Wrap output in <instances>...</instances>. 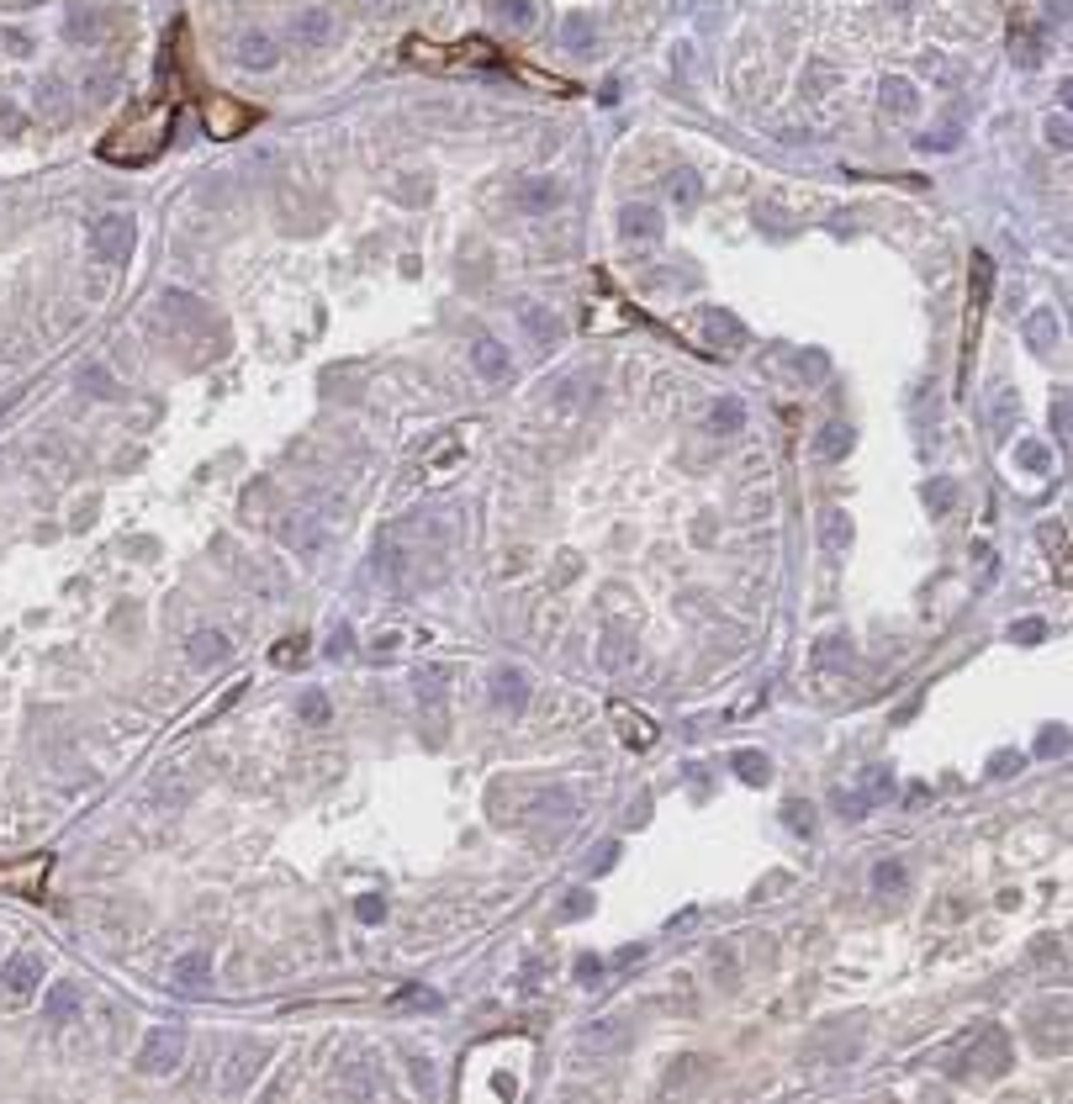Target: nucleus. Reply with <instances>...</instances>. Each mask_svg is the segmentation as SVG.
<instances>
[{"label": "nucleus", "instance_id": "obj_18", "mask_svg": "<svg viewBox=\"0 0 1073 1104\" xmlns=\"http://www.w3.org/2000/svg\"><path fill=\"white\" fill-rule=\"evenodd\" d=\"M619 233L629 238V243H656L661 238V212L656 207H624V217H619Z\"/></svg>", "mask_w": 1073, "mask_h": 1104}, {"label": "nucleus", "instance_id": "obj_6", "mask_svg": "<svg viewBox=\"0 0 1073 1104\" xmlns=\"http://www.w3.org/2000/svg\"><path fill=\"white\" fill-rule=\"evenodd\" d=\"M989 291H994V259H989V254H973V270H968V354H973V344H978V328H984Z\"/></svg>", "mask_w": 1073, "mask_h": 1104}, {"label": "nucleus", "instance_id": "obj_21", "mask_svg": "<svg viewBox=\"0 0 1073 1104\" xmlns=\"http://www.w3.org/2000/svg\"><path fill=\"white\" fill-rule=\"evenodd\" d=\"M820 545L830 550V555H846V545H851V523H846V513H820Z\"/></svg>", "mask_w": 1073, "mask_h": 1104}, {"label": "nucleus", "instance_id": "obj_12", "mask_svg": "<svg viewBox=\"0 0 1073 1104\" xmlns=\"http://www.w3.org/2000/svg\"><path fill=\"white\" fill-rule=\"evenodd\" d=\"M471 365H476L481 381H508L513 376V360H508V349L497 339H476L471 344Z\"/></svg>", "mask_w": 1073, "mask_h": 1104}, {"label": "nucleus", "instance_id": "obj_28", "mask_svg": "<svg viewBox=\"0 0 1073 1104\" xmlns=\"http://www.w3.org/2000/svg\"><path fill=\"white\" fill-rule=\"evenodd\" d=\"M1026 333H1031V344H1036V349H1042V354H1047L1052 344H1058V339H1063V328H1058V317H1052V312H1036V317H1031V323H1026Z\"/></svg>", "mask_w": 1073, "mask_h": 1104}, {"label": "nucleus", "instance_id": "obj_19", "mask_svg": "<svg viewBox=\"0 0 1073 1104\" xmlns=\"http://www.w3.org/2000/svg\"><path fill=\"white\" fill-rule=\"evenodd\" d=\"M185 656H191L196 666H217V661H228V640H222L217 629H196L191 645H185Z\"/></svg>", "mask_w": 1073, "mask_h": 1104}, {"label": "nucleus", "instance_id": "obj_26", "mask_svg": "<svg viewBox=\"0 0 1073 1104\" xmlns=\"http://www.w3.org/2000/svg\"><path fill=\"white\" fill-rule=\"evenodd\" d=\"M873 888L888 893V898H899L904 888H910V872H904V862H878V867H873Z\"/></svg>", "mask_w": 1073, "mask_h": 1104}, {"label": "nucleus", "instance_id": "obj_2", "mask_svg": "<svg viewBox=\"0 0 1073 1104\" xmlns=\"http://www.w3.org/2000/svg\"><path fill=\"white\" fill-rule=\"evenodd\" d=\"M402 59L418 69H503V53H497L487 37H466V43H429V37H407Z\"/></svg>", "mask_w": 1073, "mask_h": 1104}, {"label": "nucleus", "instance_id": "obj_23", "mask_svg": "<svg viewBox=\"0 0 1073 1104\" xmlns=\"http://www.w3.org/2000/svg\"><path fill=\"white\" fill-rule=\"evenodd\" d=\"M883 106L894 111V117H915L920 96H915V85H910V80H888V85H883Z\"/></svg>", "mask_w": 1073, "mask_h": 1104}, {"label": "nucleus", "instance_id": "obj_39", "mask_svg": "<svg viewBox=\"0 0 1073 1104\" xmlns=\"http://www.w3.org/2000/svg\"><path fill=\"white\" fill-rule=\"evenodd\" d=\"M37 6H53V0H0V11L22 16V11H37Z\"/></svg>", "mask_w": 1073, "mask_h": 1104}, {"label": "nucleus", "instance_id": "obj_9", "mask_svg": "<svg viewBox=\"0 0 1073 1104\" xmlns=\"http://www.w3.org/2000/svg\"><path fill=\"white\" fill-rule=\"evenodd\" d=\"M466 460V434H444L429 455H423V481H444V476H455V465Z\"/></svg>", "mask_w": 1073, "mask_h": 1104}, {"label": "nucleus", "instance_id": "obj_13", "mask_svg": "<svg viewBox=\"0 0 1073 1104\" xmlns=\"http://www.w3.org/2000/svg\"><path fill=\"white\" fill-rule=\"evenodd\" d=\"M0 978H6V994H32L37 988V978H43V957H32V951H16V957L0 967Z\"/></svg>", "mask_w": 1073, "mask_h": 1104}, {"label": "nucleus", "instance_id": "obj_20", "mask_svg": "<svg viewBox=\"0 0 1073 1104\" xmlns=\"http://www.w3.org/2000/svg\"><path fill=\"white\" fill-rule=\"evenodd\" d=\"M43 1015L48 1020H74V1015H80V988H74L69 978H59L48 988V999H43Z\"/></svg>", "mask_w": 1073, "mask_h": 1104}, {"label": "nucleus", "instance_id": "obj_44", "mask_svg": "<svg viewBox=\"0 0 1073 1104\" xmlns=\"http://www.w3.org/2000/svg\"><path fill=\"white\" fill-rule=\"evenodd\" d=\"M355 6H381V0H355Z\"/></svg>", "mask_w": 1073, "mask_h": 1104}, {"label": "nucleus", "instance_id": "obj_17", "mask_svg": "<svg viewBox=\"0 0 1073 1104\" xmlns=\"http://www.w3.org/2000/svg\"><path fill=\"white\" fill-rule=\"evenodd\" d=\"M233 59L244 69H275V64H281V48H275L265 32H244V37H238V48H233Z\"/></svg>", "mask_w": 1073, "mask_h": 1104}, {"label": "nucleus", "instance_id": "obj_36", "mask_svg": "<svg viewBox=\"0 0 1073 1104\" xmlns=\"http://www.w3.org/2000/svg\"><path fill=\"white\" fill-rule=\"evenodd\" d=\"M302 656H307L302 634H296V640H286V645H275V666H291V661H302Z\"/></svg>", "mask_w": 1073, "mask_h": 1104}, {"label": "nucleus", "instance_id": "obj_43", "mask_svg": "<svg viewBox=\"0 0 1073 1104\" xmlns=\"http://www.w3.org/2000/svg\"><path fill=\"white\" fill-rule=\"evenodd\" d=\"M85 381H90V391H101V397H111V381L101 376V370H90V376H85Z\"/></svg>", "mask_w": 1073, "mask_h": 1104}, {"label": "nucleus", "instance_id": "obj_41", "mask_svg": "<svg viewBox=\"0 0 1073 1104\" xmlns=\"http://www.w3.org/2000/svg\"><path fill=\"white\" fill-rule=\"evenodd\" d=\"M1015 640H1042V619H1026V624H1015Z\"/></svg>", "mask_w": 1073, "mask_h": 1104}, {"label": "nucleus", "instance_id": "obj_24", "mask_svg": "<svg viewBox=\"0 0 1073 1104\" xmlns=\"http://www.w3.org/2000/svg\"><path fill=\"white\" fill-rule=\"evenodd\" d=\"M513 74H518V80H529L534 90H545V96H577V85H571V80H561V74H545V69H524V64H513Z\"/></svg>", "mask_w": 1073, "mask_h": 1104}, {"label": "nucleus", "instance_id": "obj_34", "mask_svg": "<svg viewBox=\"0 0 1073 1104\" xmlns=\"http://www.w3.org/2000/svg\"><path fill=\"white\" fill-rule=\"evenodd\" d=\"M587 43H592V22H587V16H571V22H566V48L587 53Z\"/></svg>", "mask_w": 1073, "mask_h": 1104}, {"label": "nucleus", "instance_id": "obj_27", "mask_svg": "<svg viewBox=\"0 0 1073 1104\" xmlns=\"http://www.w3.org/2000/svg\"><path fill=\"white\" fill-rule=\"evenodd\" d=\"M714 434H740L746 428V407H740V397H725V402H714Z\"/></svg>", "mask_w": 1073, "mask_h": 1104}, {"label": "nucleus", "instance_id": "obj_29", "mask_svg": "<svg viewBox=\"0 0 1073 1104\" xmlns=\"http://www.w3.org/2000/svg\"><path fill=\"white\" fill-rule=\"evenodd\" d=\"M698 323H703V333H709V339H730V344H740V339H746V333H740V323H735L730 312H703Z\"/></svg>", "mask_w": 1073, "mask_h": 1104}, {"label": "nucleus", "instance_id": "obj_8", "mask_svg": "<svg viewBox=\"0 0 1073 1104\" xmlns=\"http://www.w3.org/2000/svg\"><path fill=\"white\" fill-rule=\"evenodd\" d=\"M492 703L508 708V714H524V703H529V671H524V666H497V671H492Z\"/></svg>", "mask_w": 1073, "mask_h": 1104}, {"label": "nucleus", "instance_id": "obj_25", "mask_svg": "<svg viewBox=\"0 0 1073 1104\" xmlns=\"http://www.w3.org/2000/svg\"><path fill=\"white\" fill-rule=\"evenodd\" d=\"M624 1031H629V1020H624V1015H608L603 1025H592V1031H582V1046H592V1052H603V1046L624 1041Z\"/></svg>", "mask_w": 1073, "mask_h": 1104}, {"label": "nucleus", "instance_id": "obj_7", "mask_svg": "<svg viewBox=\"0 0 1073 1104\" xmlns=\"http://www.w3.org/2000/svg\"><path fill=\"white\" fill-rule=\"evenodd\" d=\"M291 37L302 48H328L333 43V6H323V0H307V6H296L291 16Z\"/></svg>", "mask_w": 1073, "mask_h": 1104}, {"label": "nucleus", "instance_id": "obj_4", "mask_svg": "<svg viewBox=\"0 0 1073 1104\" xmlns=\"http://www.w3.org/2000/svg\"><path fill=\"white\" fill-rule=\"evenodd\" d=\"M90 254L101 259V265H122L127 254H133V243H138V228H133V217L127 212H101L96 222H90Z\"/></svg>", "mask_w": 1073, "mask_h": 1104}, {"label": "nucleus", "instance_id": "obj_22", "mask_svg": "<svg viewBox=\"0 0 1073 1104\" xmlns=\"http://www.w3.org/2000/svg\"><path fill=\"white\" fill-rule=\"evenodd\" d=\"M37 111H43V122H64L69 117V90L59 80H43L37 85Z\"/></svg>", "mask_w": 1073, "mask_h": 1104}, {"label": "nucleus", "instance_id": "obj_38", "mask_svg": "<svg viewBox=\"0 0 1073 1104\" xmlns=\"http://www.w3.org/2000/svg\"><path fill=\"white\" fill-rule=\"evenodd\" d=\"M1015 455H1021V460L1031 465V471H1047V449H1042V444H1021Z\"/></svg>", "mask_w": 1073, "mask_h": 1104}, {"label": "nucleus", "instance_id": "obj_10", "mask_svg": "<svg viewBox=\"0 0 1073 1104\" xmlns=\"http://www.w3.org/2000/svg\"><path fill=\"white\" fill-rule=\"evenodd\" d=\"M518 323H524V333L540 349H550V344H561V317L555 312H545L540 302H518Z\"/></svg>", "mask_w": 1073, "mask_h": 1104}, {"label": "nucleus", "instance_id": "obj_40", "mask_svg": "<svg viewBox=\"0 0 1073 1104\" xmlns=\"http://www.w3.org/2000/svg\"><path fill=\"white\" fill-rule=\"evenodd\" d=\"M577 972H582V983H598V978H603V962H598V957H582Z\"/></svg>", "mask_w": 1073, "mask_h": 1104}, {"label": "nucleus", "instance_id": "obj_5", "mask_svg": "<svg viewBox=\"0 0 1073 1104\" xmlns=\"http://www.w3.org/2000/svg\"><path fill=\"white\" fill-rule=\"evenodd\" d=\"M185 1062V1031L180 1025H159V1031H148L143 1046H138V1073L143 1078H164L175 1073Z\"/></svg>", "mask_w": 1073, "mask_h": 1104}, {"label": "nucleus", "instance_id": "obj_3", "mask_svg": "<svg viewBox=\"0 0 1073 1104\" xmlns=\"http://www.w3.org/2000/svg\"><path fill=\"white\" fill-rule=\"evenodd\" d=\"M201 122H207V133H212L217 143H228V138H244V133H254L259 106H249V101H233V96H222V90H212V96L201 101Z\"/></svg>", "mask_w": 1073, "mask_h": 1104}, {"label": "nucleus", "instance_id": "obj_30", "mask_svg": "<svg viewBox=\"0 0 1073 1104\" xmlns=\"http://www.w3.org/2000/svg\"><path fill=\"white\" fill-rule=\"evenodd\" d=\"M735 772H740V782H772V761H767L762 751H740V756H735Z\"/></svg>", "mask_w": 1073, "mask_h": 1104}, {"label": "nucleus", "instance_id": "obj_42", "mask_svg": "<svg viewBox=\"0 0 1073 1104\" xmlns=\"http://www.w3.org/2000/svg\"><path fill=\"white\" fill-rule=\"evenodd\" d=\"M1047 138L1058 143V148H1068V122H1052V127H1047Z\"/></svg>", "mask_w": 1073, "mask_h": 1104}, {"label": "nucleus", "instance_id": "obj_14", "mask_svg": "<svg viewBox=\"0 0 1073 1104\" xmlns=\"http://www.w3.org/2000/svg\"><path fill=\"white\" fill-rule=\"evenodd\" d=\"M170 978H175L180 994H191V999H196L201 988H207V978H212V957H207V951H185V957L170 967Z\"/></svg>", "mask_w": 1073, "mask_h": 1104}, {"label": "nucleus", "instance_id": "obj_33", "mask_svg": "<svg viewBox=\"0 0 1073 1104\" xmlns=\"http://www.w3.org/2000/svg\"><path fill=\"white\" fill-rule=\"evenodd\" d=\"M925 502H931V513H947L957 502V486L952 481H931V486H925Z\"/></svg>", "mask_w": 1073, "mask_h": 1104}, {"label": "nucleus", "instance_id": "obj_1", "mask_svg": "<svg viewBox=\"0 0 1073 1104\" xmlns=\"http://www.w3.org/2000/svg\"><path fill=\"white\" fill-rule=\"evenodd\" d=\"M175 133V101H154L143 106L138 117H127L122 127H111L101 138V159L122 164V170H138V164H154L164 154V143Z\"/></svg>", "mask_w": 1073, "mask_h": 1104}, {"label": "nucleus", "instance_id": "obj_35", "mask_svg": "<svg viewBox=\"0 0 1073 1104\" xmlns=\"http://www.w3.org/2000/svg\"><path fill=\"white\" fill-rule=\"evenodd\" d=\"M302 719L307 724H328V698H323V692H307V698H302Z\"/></svg>", "mask_w": 1073, "mask_h": 1104}, {"label": "nucleus", "instance_id": "obj_11", "mask_svg": "<svg viewBox=\"0 0 1073 1104\" xmlns=\"http://www.w3.org/2000/svg\"><path fill=\"white\" fill-rule=\"evenodd\" d=\"M608 714H614V724H619V740H624V745H635V751H651V745H656V724L645 719V714H635L629 703H614Z\"/></svg>", "mask_w": 1073, "mask_h": 1104}, {"label": "nucleus", "instance_id": "obj_15", "mask_svg": "<svg viewBox=\"0 0 1073 1104\" xmlns=\"http://www.w3.org/2000/svg\"><path fill=\"white\" fill-rule=\"evenodd\" d=\"M561 196H566V191H561V185H555L550 175H534V180L518 185V196H513V201H518L524 212L540 217V212H550V207H561Z\"/></svg>", "mask_w": 1073, "mask_h": 1104}, {"label": "nucleus", "instance_id": "obj_31", "mask_svg": "<svg viewBox=\"0 0 1073 1104\" xmlns=\"http://www.w3.org/2000/svg\"><path fill=\"white\" fill-rule=\"evenodd\" d=\"M698 196H703V185H698V175H688V170H677V175H672V201H677V212H693V207H698Z\"/></svg>", "mask_w": 1073, "mask_h": 1104}, {"label": "nucleus", "instance_id": "obj_37", "mask_svg": "<svg viewBox=\"0 0 1073 1104\" xmlns=\"http://www.w3.org/2000/svg\"><path fill=\"white\" fill-rule=\"evenodd\" d=\"M355 914H360V920H365V925H376V920H381V914H386V904H381V898H376V893H365V898H360V904H355Z\"/></svg>", "mask_w": 1073, "mask_h": 1104}, {"label": "nucleus", "instance_id": "obj_32", "mask_svg": "<svg viewBox=\"0 0 1073 1104\" xmlns=\"http://www.w3.org/2000/svg\"><path fill=\"white\" fill-rule=\"evenodd\" d=\"M851 449V428L846 423H825V434H820V455L825 460H841Z\"/></svg>", "mask_w": 1073, "mask_h": 1104}, {"label": "nucleus", "instance_id": "obj_16", "mask_svg": "<svg viewBox=\"0 0 1073 1104\" xmlns=\"http://www.w3.org/2000/svg\"><path fill=\"white\" fill-rule=\"evenodd\" d=\"M265 1046H238L233 1052V1068L222 1073V1089L228 1094H238V1089H249V1078H259V1068H265Z\"/></svg>", "mask_w": 1073, "mask_h": 1104}]
</instances>
